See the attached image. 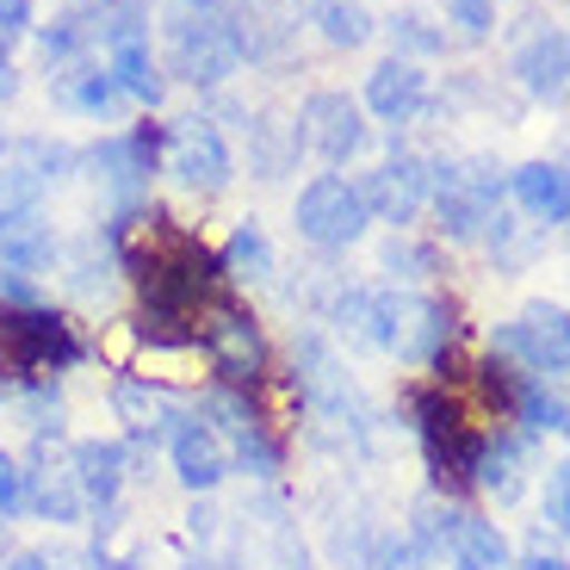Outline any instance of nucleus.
Wrapping results in <instances>:
<instances>
[{"label":"nucleus","instance_id":"nucleus-20","mask_svg":"<svg viewBox=\"0 0 570 570\" xmlns=\"http://www.w3.org/2000/svg\"><path fill=\"white\" fill-rule=\"evenodd\" d=\"M50 94H57V106L75 112V118H112L118 100H125L118 81H112V69L94 62V57L69 62V69H50Z\"/></svg>","mask_w":570,"mask_h":570},{"label":"nucleus","instance_id":"nucleus-1","mask_svg":"<svg viewBox=\"0 0 570 570\" xmlns=\"http://www.w3.org/2000/svg\"><path fill=\"white\" fill-rule=\"evenodd\" d=\"M168 62L193 87H224L248 62L229 0H168Z\"/></svg>","mask_w":570,"mask_h":570},{"label":"nucleus","instance_id":"nucleus-11","mask_svg":"<svg viewBox=\"0 0 570 570\" xmlns=\"http://www.w3.org/2000/svg\"><path fill=\"white\" fill-rule=\"evenodd\" d=\"M199 415L224 434L229 459H236L243 471H255V478H273V471H279V441L267 434V422H261V410L248 403V391L217 385L212 397L199 403Z\"/></svg>","mask_w":570,"mask_h":570},{"label":"nucleus","instance_id":"nucleus-26","mask_svg":"<svg viewBox=\"0 0 570 570\" xmlns=\"http://www.w3.org/2000/svg\"><path fill=\"white\" fill-rule=\"evenodd\" d=\"M459 528H465V509H453L446 497H422V502H415V521H410V546L434 564V558L453 552Z\"/></svg>","mask_w":570,"mask_h":570},{"label":"nucleus","instance_id":"nucleus-45","mask_svg":"<svg viewBox=\"0 0 570 570\" xmlns=\"http://www.w3.org/2000/svg\"><path fill=\"white\" fill-rule=\"evenodd\" d=\"M186 570H224V564H217V558H193Z\"/></svg>","mask_w":570,"mask_h":570},{"label":"nucleus","instance_id":"nucleus-30","mask_svg":"<svg viewBox=\"0 0 570 570\" xmlns=\"http://www.w3.org/2000/svg\"><path fill=\"white\" fill-rule=\"evenodd\" d=\"M514 422L528 428V434H570V403L558 391H546L540 379H521L514 385Z\"/></svg>","mask_w":570,"mask_h":570},{"label":"nucleus","instance_id":"nucleus-35","mask_svg":"<svg viewBox=\"0 0 570 570\" xmlns=\"http://www.w3.org/2000/svg\"><path fill=\"white\" fill-rule=\"evenodd\" d=\"M385 267L397 273V279H428V273H434V248L410 243V236H391V243H385Z\"/></svg>","mask_w":570,"mask_h":570},{"label":"nucleus","instance_id":"nucleus-23","mask_svg":"<svg viewBox=\"0 0 570 570\" xmlns=\"http://www.w3.org/2000/svg\"><path fill=\"white\" fill-rule=\"evenodd\" d=\"M514 186V205L528 217H540V224H570V168H558V161H528V168L509 174Z\"/></svg>","mask_w":570,"mask_h":570},{"label":"nucleus","instance_id":"nucleus-47","mask_svg":"<svg viewBox=\"0 0 570 570\" xmlns=\"http://www.w3.org/2000/svg\"><path fill=\"white\" fill-rule=\"evenodd\" d=\"M564 94H570V87H564Z\"/></svg>","mask_w":570,"mask_h":570},{"label":"nucleus","instance_id":"nucleus-10","mask_svg":"<svg viewBox=\"0 0 570 570\" xmlns=\"http://www.w3.org/2000/svg\"><path fill=\"white\" fill-rule=\"evenodd\" d=\"M497 347L509 360H521L528 372L570 379V311L564 304H528L514 323L497 328Z\"/></svg>","mask_w":570,"mask_h":570},{"label":"nucleus","instance_id":"nucleus-38","mask_svg":"<svg viewBox=\"0 0 570 570\" xmlns=\"http://www.w3.org/2000/svg\"><path fill=\"white\" fill-rule=\"evenodd\" d=\"M546 521L570 540V459L546 471Z\"/></svg>","mask_w":570,"mask_h":570},{"label":"nucleus","instance_id":"nucleus-33","mask_svg":"<svg viewBox=\"0 0 570 570\" xmlns=\"http://www.w3.org/2000/svg\"><path fill=\"white\" fill-rule=\"evenodd\" d=\"M13 410H19V422H26L38 441H57L62 434V391L50 385V379H26V385H13Z\"/></svg>","mask_w":570,"mask_h":570},{"label":"nucleus","instance_id":"nucleus-6","mask_svg":"<svg viewBox=\"0 0 570 570\" xmlns=\"http://www.w3.org/2000/svg\"><path fill=\"white\" fill-rule=\"evenodd\" d=\"M199 347H205V360H212L217 385L255 391L261 379H267V335H261V323L236 298H217L212 311L199 316Z\"/></svg>","mask_w":570,"mask_h":570},{"label":"nucleus","instance_id":"nucleus-27","mask_svg":"<svg viewBox=\"0 0 570 570\" xmlns=\"http://www.w3.org/2000/svg\"><path fill=\"white\" fill-rule=\"evenodd\" d=\"M248 149H255V174L261 180H279L292 161H298V149H304V137H298V125H279L273 112H261L255 125H248Z\"/></svg>","mask_w":570,"mask_h":570},{"label":"nucleus","instance_id":"nucleus-5","mask_svg":"<svg viewBox=\"0 0 570 570\" xmlns=\"http://www.w3.org/2000/svg\"><path fill=\"white\" fill-rule=\"evenodd\" d=\"M410 415H415L410 428H415V441H422V459H428V471H434V484H465L484 434L465 428L459 397L446 385H422V391H410Z\"/></svg>","mask_w":570,"mask_h":570},{"label":"nucleus","instance_id":"nucleus-17","mask_svg":"<svg viewBox=\"0 0 570 570\" xmlns=\"http://www.w3.org/2000/svg\"><path fill=\"white\" fill-rule=\"evenodd\" d=\"M112 415L125 422V434L137 446H156L174 434V422H180V397L161 385H149V379H112Z\"/></svg>","mask_w":570,"mask_h":570},{"label":"nucleus","instance_id":"nucleus-4","mask_svg":"<svg viewBox=\"0 0 570 570\" xmlns=\"http://www.w3.org/2000/svg\"><path fill=\"white\" fill-rule=\"evenodd\" d=\"M453 347V304L428 298V292H379V354H397L410 366H434Z\"/></svg>","mask_w":570,"mask_h":570},{"label":"nucleus","instance_id":"nucleus-42","mask_svg":"<svg viewBox=\"0 0 570 570\" xmlns=\"http://www.w3.org/2000/svg\"><path fill=\"white\" fill-rule=\"evenodd\" d=\"M0 570H57V558H50V552H13Z\"/></svg>","mask_w":570,"mask_h":570},{"label":"nucleus","instance_id":"nucleus-44","mask_svg":"<svg viewBox=\"0 0 570 570\" xmlns=\"http://www.w3.org/2000/svg\"><path fill=\"white\" fill-rule=\"evenodd\" d=\"M521 570H570V564H564V558H552V552H533Z\"/></svg>","mask_w":570,"mask_h":570},{"label":"nucleus","instance_id":"nucleus-36","mask_svg":"<svg viewBox=\"0 0 570 570\" xmlns=\"http://www.w3.org/2000/svg\"><path fill=\"white\" fill-rule=\"evenodd\" d=\"M31 304H43V285H38V273H26V267H7V261H0V311H31Z\"/></svg>","mask_w":570,"mask_h":570},{"label":"nucleus","instance_id":"nucleus-43","mask_svg":"<svg viewBox=\"0 0 570 570\" xmlns=\"http://www.w3.org/2000/svg\"><path fill=\"white\" fill-rule=\"evenodd\" d=\"M13 94H19V69L7 57V38H0V100H13Z\"/></svg>","mask_w":570,"mask_h":570},{"label":"nucleus","instance_id":"nucleus-7","mask_svg":"<svg viewBox=\"0 0 570 570\" xmlns=\"http://www.w3.org/2000/svg\"><path fill=\"white\" fill-rule=\"evenodd\" d=\"M62 168H75V149L50 137H19L7 142V156H0V236L26 217H38L43 193L62 180Z\"/></svg>","mask_w":570,"mask_h":570},{"label":"nucleus","instance_id":"nucleus-28","mask_svg":"<svg viewBox=\"0 0 570 570\" xmlns=\"http://www.w3.org/2000/svg\"><path fill=\"white\" fill-rule=\"evenodd\" d=\"M224 279L236 285H267L273 279V243H267V229L261 224H236V236L224 243Z\"/></svg>","mask_w":570,"mask_h":570},{"label":"nucleus","instance_id":"nucleus-29","mask_svg":"<svg viewBox=\"0 0 570 570\" xmlns=\"http://www.w3.org/2000/svg\"><path fill=\"white\" fill-rule=\"evenodd\" d=\"M446 564H453V570H514V552H509V540H502V528L471 521V514H465V528H459Z\"/></svg>","mask_w":570,"mask_h":570},{"label":"nucleus","instance_id":"nucleus-39","mask_svg":"<svg viewBox=\"0 0 570 570\" xmlns=\"http://www.w3.org/2000/svg\"><path fill=\"white\" fill-rule=\"evenodd\" d=\"M391 38H397L403 50H415V57H434V50H441V31H428L422 13H397L391 19Z\"/></svg>","mask_w":570,"mask_h":570},{"label":"nucleus","instance_id":"nucleus-19","mask_svg":"<svg viewBox=\"0 0 570 570\" xmlns=\"http://www.w3.org/2000/svg\"><path fill=\"white\" fill-rule=\"evenodd\" d=\"M75 478H81L87 509H118L130 484V446L125 441H75Z\"/></svg>","mask_w":570,"mask_h":570},{"label":"nucleus","instance_id":"nucleus-8","mask_svg":"<svg viewBox=\"0 0 570 570\" xmlns=\"http://www.w3.org/2000/svg\"><path fill=\"white\" fill-rule=\"evenodd\" d=\"M292 224H298V236H304L311 248H323V255H342V248H354L360 236H366L372 212H366V199H360V186H347L342 174H316V180L298 193V212H292Z\"/></svg>","mask_w":570,"mask_h":570},{"label":"nucleus","instance_id":"nucleus-22","mask_svg":"<svg viewBox=\"0 0 570 570\" xmlns=\"http://www.w3.org/2000/svg\"><path fill=\"white\" fill-rule=\"evenodd\" d=\"M514 81L528 87L533 100H564V87H570V38L564 31H533L514 50Z\"/></svg>","mask_w":570,"mask_h":570},{"label":"nucleus","instance_id":"nucleus-31","mask_svg":"<svg viewBox=\"0 0 570 570\" xmlns=\"http://www.w3.org/2000/svg\"><path fill=\"white\" fill-rule=\"evenodd\" d=\"M0 261H7V267H26V273H50V267H57V236H50L43 212L0 236Z\"/></svg>","mask_w":570,"mask_h":570},{"label":"nucleus","instance_id":"nucleus-15","mask_svg":"<svg viewBox=\"0 0 570 570\" xmlns=\"http://www.w3.org/2000/svg\"><path fill=\"white\" fill-rule=\"evenodd\" d=\"M168 459H174V478H180L193 497H212V490H224V478L236 471V459H229L224 434H217L212 422H205L199 410L180 415L168 434Z\"/></svg>","mask_w":570,"mask_h":570},{"label":"nucleus","instance_id":"nucleus-24","mask_svg":"<svg viewBox=\"0 0 570 570\" xmlns=\"http://www.w3.org/2000/svg\"><path fill=\"white\" fill-rule=\"evenodd\" d=\"M106 69H112L125 100H142V106L161 100V69H156V57H149V31H118V38L106 43Z\"/></svg>","mask_w":570,"mask_h":570},{"label":"nucleus","instance_id":"nucleus-12","mask_svg":"<svg viewBox=\"0 0 570 570\" xmlns=\"http://www.w3.org/2000/svg\"><path fill=\"white\" fill-rule=\"evenodd\" d=\"M26 514H38L50 528H75L87 514L81 478H75V446L38 441V453L26 459Z\"/></svg>","mask_w":570,"mask_h":570},{"label":"nucleus","instance_id":"nucleus-13","mask_svg":"<svg viewBox=\"0 0 570 570\" xmlns=\"http://www.w3.org/2000/svg\"><path fill=\"white\" fill-rule=\"evenodd\" d=\"M360 199H366L372 217H385V224H415L422 217V205L434 199V161L410 156V149H397L391 161H379V168L360 180Z\"/></svg>","mask_w":570,"mask_h":570},{"label":"nucleus","instance_id":"nucleus-14","mask_svg":"<svg viewBox=\"0 0 570 570\" xmlns=\"http://www.w3.org/2000/svg\"><path fill=\"white\" fill-rule=\"evenodd\" d=\"M298 137H304V149H316V156L328 161V168H342V161H354L360 149H366V112H360V100L323 87V94L304 100Z\"/></svg>","mask_w":570,"mask_h":570},{"label":"nucleus","instance_id":"nucleus-34","mask_svg":"<svg viewBox=\"0 0 570 570\" xmlns=\"http://www.w3.org/2000/svg\"><path fill=\"white\" fill-rule=\"evenodd\" d=\"M69 292H81V298H100V292H106L100 236H87V243H75V248H69Z\"/></svg>","mask_w":570,"mask_h":570},{"label":"nucleus","instance_id":"nucleus-25","mask_svg":"<svg viewBox=\"0 0 570 570\" xmlns=\"http://www.w3.org/2000/svg\"><path fill=\"white\" fill-rule=\"evenodd\" d=\"M323 316H328V328H335V342L342 347H360V354L379 347V292H366V285H342V292H328Z\"/></svg>","mask_w":570,"mask_h":570},{"label":"nucleus","instance_id":"nucleus-41","mask_svg":"<svg viewBox=\"0 0 570 570\" xmlns=\"http://www.w3.org/2000/svg\"><path fill=\"white\" fill-rule=\"evenodd\" d=\"M31 31V0H0V38L13 43Z\"/></svg>","mask_w":570,"mask_h":570},{"label":"nucleus","instance_id":"nucleus-18","mask_svg":"<svg viewBox=\"0 0 570 570\" xmlns=\"http://www.w3.org/2000/svg\"><path fill=\"white\" fill-rule=\"evenodd\" d=\"M428 106V75L415 69L410 57H385L366 75V112L385 118V125H410Z\"/></svg>","mask_w":570,"mask_h":570},{"label":"nucleus","instance_id":"nucleus-3","mask_svg":"<svg viewBox=\"0 0 570 570\" xmlns=\"http://www.w3.org/2000/svg\"><path fill=\"white\" fill-rule=\"evenodd\" d=\"M428 205L453 243H490V229L502 224V174L484 156L434 161V199Z\"/></svg>","mask_w":570,"mask_h":570},{"label":"nucleus","instance_id":"nucleus-2","mask_svg":"<svg viewBox=\"0 0 570 570\" xmlns=\"http://www.w3.org/2000/svg\"><path fill=\"white\" fill-rule=\"evenodd\" d=\"M81 360H87V342L50 304L0 311V379H13V385H26V379H57V372H75Z\"/></svg>","mask_w":570,"mask_h":570},{"label":"nucleus","instance_id":"nucleus-32","mask_svg":"<svg viewBox=\"0 0 570 570\" xmlns=\"http://www.w3.org/2000/svg\"><path fill=\"white\" fill-rule=\"evenodd\" d=\"M311 19H316V31H323V43H335V50H360V43L379 31L360 0H316Z\"/></svg>","mask_w":570,"mask_h":570},{"label":"nucleus","instance_id":"nucleus-9","mask_svg":"<svg viewBox=\"0 0 570 570\" xmlns=\"http://www.w3.org/2000/svg\"><path fill=\"white\" fill-rule=\"evenodd\" d=\"M161 168L193 193H224L229 174H236V156H229L224 130L212 118H174L168 142H161Z\"/></svg>","mask_w":570,"mask_h":570},{"label":"nucleus","instance_id":"nucleus-46","mask_svg":"<svg viewBox=\"0 0 570 570\" xmlns=\"http://www.w3.org/2000/svg\"><path fill=\"white\" fill-rule=\"evenodd\" d=\"M0 156H7V130H0Z\"/></svg>","mask_w":570,"mask_h":570},{"label":"nucleus","instance_id":"nucleus-16","mask_svg":"<svg viewBox=\"0 0 570 570\" xmlns=\"http://www.w3.org/2000/svg\"><path fill=\"white\" fill-rule=\"evenodd\" d=\"M87 161L100 168V186L118 199V212H137L142 193H149V168H156V137H149V130L106 137V142L87 149Z\"/></svg>","mask_w":570,"mask_h":570},{"label":"nucleus","instance_id":"nucleus-37","mask_svg":"<svg viewBox=\"0 0 570 570\" xmlns=\"http://www.w3.org/2000/svg\"><path fill=\"white\" fill-rule=\"evenodd\" d=\"M26 514V459L0 453V521Z\"/></svg>","mask_w":570,"mask_h":570},{"label":"nucleus","instance_id":"nucleus-40","mask_svg":"<svg viewBox=\"0 0 570 570\" xmlns=\"http://www.w3.org/2000/svg\"><path fill=\"white\" fill-rule=\"evenodd\" d=\"M446 19H453L465 38H484L497 26V0H446Z\"/></svg>","mask_w":570,"mask_h":570},{"label":"nucleus","instance_id":"nucleus-21","mask_svg":"<svg viewBox=\"0 0 570 570\" xmlns=\"http://www.w3.org/2000/svg\"><path fill=\"white\" fill-rule=\"evenodd\" d=\"M471 484L497 502H514L528 490V441H521V434H502V428L484 434V441H478V459H471Z\"/></svg>","mask_w":570,"mask_h":570}]
</instances>
